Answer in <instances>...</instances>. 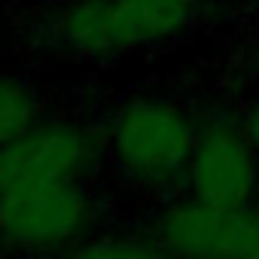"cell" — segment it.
<instances>
[{"label":"cell","instance_id":"52a82bcc","mask_svg":"<svg viewBox=\"0 0 259 259\" xmlns=\"http://www.w3.org/2000/svg\"><path fill=\"white\" fill-rule=\"evenodd\" d=\"M73 253H85V256H153V253H165L162 244L156 241H147L144 235L141 238H125V235H113L110 241H95V244H79Z\"/></svg>","mask_w":259,"mask_h":259},{"label":"cell","instance_id":"7a4b0ae2","mask_svg":"<svg viewBox=\"0 0 259 259\" xmlns=\"http://www.w3.org/2000/svg\"><path fill=\"white\" fill-rule=\"evenodd\" d=\"M207 0H64L58 43L85 61L122 58L183 34Z\"/></svg>","mask_w":259,"mask_h":259},{"label":"cell","instance_id":"5b68a950","mask_svg":"<svg viewBox=\"0 0 259 259\" xmlns=\"http://www.w3.org/2000/svg\"><path fill=\"white\" fill-rule=\"evenodd\" d=\"M189 195L213 207H250L259 189V153L244 128L217 122L198 132L186 165Z\"/></svg>","mask_w":259,"mask_h":259},{"label":"cell","instance_id":"6da1fadb","mask_svg":"<svg viewBox=\"0 0 259 259\" xmlns=\"http://www.w3.org/2000/svg\"><path fill=\"white\" fill-rule=\"evenodd\" d=\"M95 226L85 180L55 177L0 156V244L49 253L76 250Z\"/></svg>","mask_w":259,"mask_h":259},{"label":"cell","instance_id":"277c9868","mask_svg":"<svg viewBox=\"0 0 259 259\" xmlns=\"http://www.w3.org/2000/svg\"><path fill=\"white\" fill-rule=\"evenodd\" d=\"M156 241L180 256H259V210L213 207L198 198L168 204L156 220Z\"/></svg>","mask_w":259,"mask_h":259},{"label":"cell","instance_id":"ba28073f","mask_svg":"<svg viewBox=\"0 0 259 259\" xmlns=\"http://www.w3.org/2000/svg\"><path fill=\"white\" fill-rule=\"evenodd\" d=\"M241 128H244V135H247V141L253 144V150L259 153V98L247 107V113H244V122H241Z\"/></svg>","mask_w":259,"mask_h":259},{"label":"cell","instance_id":"8992f818","mask_svg":"<svg viewBox=\"0 0 259 259\" xmlns=\"http://www.w3.org/2000/svg\"><path fill=\"white\" fill-rule=\"evenodd\" d=\"M40 119V101L28 82L0 73V147L25 135Z\"/></svg>","mask_w":259,"mask_h":259},{"label":"cell","instance_id":"3957f363","mask_svg":"<svg viewBox=\"0 0 259 259\" xmlns=\"http://www.w3.org/2000/svg\"><path fill=\"white\" fill-rule=\"evenodd\" d=\"M198 128L183 107L165 98H132L110 125V153L138 183H168L186 171Z\"/></svg>","mask_w":259,"mask_h":259}]
</instances>
